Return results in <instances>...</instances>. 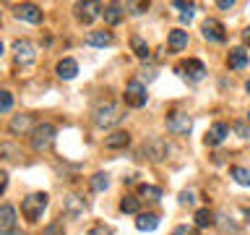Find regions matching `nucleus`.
Masks as SVG:
<instances>
[{
  "label": "nucleus",
  "mask_w": 250,
  "mask_h": 235,
  "mask_svg": "<svg viewBox=\"0 0 250 235\" xmlns=\"http://www.w3.org/2000/svg\"><path fill=\"white\" fill-rule=\"evenodd\" d=\"M123 120V107L117 105L115 99H104L99 102L97 110H94V125L97 128H112Z\"/></svg>",
  "instance_id": "1"
},
{
  "label": "nucleus",
  "mask_w": 250,
  "mask_h": 235,
  "mask_svg": "<svg viewBox=\"0 0 250 235\" xmlns=\"http://www.w3.org/2000/svg\"><path fill=\"white\" fill-rule=\"evenodd\" d=\"M47 204H50V196L47 193H31L26 199L21 201V214L29 219V222H39L47 209Z\"/></svg>",
  "instance_id": "2"
},
{
  "label": "nucleus",
  "mask_w": 250,
  "mask_h": 235,
  "mask_svg": "<svg viewBox=\"0 0 250 235\" xmlns=\"http://www.w3.org/2000/svg\"><path fill=\"white\" fill-rule=\"evenodd\" d=\"M55 125L52 123H39L34 131H31V146L37 149V152H44V149H50L55 144Z\"/></svg>",
  "instance_id": "3"
},
{
  "label": "nucleus",
  "mask_w": 250,
  "mask_h": 235,
  "mask_svg": "<svg viewBox=\"0 0 250 235\" xmlns=\"http://www.w3.org/2000/svg\"><path fill=\"white\" fill-rule=\"evenodd\" d=\"M167 128L172 133H177V136H185V133H190V128H193V118L188 113H183V110H172L167 115Z\"/></svg>",
  "instance_id": "4"
},
{
  "label": "nucleus",
  "mask_w": 250,
  "mask_h": 235,
  "mask_svg": "<svg viewBox=\"0 0 250 235\" xmlns=\"http://www.w3.org/2000/svg\"><path fill=\"white\" fill-rule=\"evenodd\" d=\"M13 55L19 66H29V63L37 60V47L31 39H16L13 42Z\"/></svg>",
  "instance_id": "5"
},
{
  "label": "nucleus",
  "mask_w": 250,
  "mask_h": 235,
  "mask_svg": "<svg viewBox=\"0 0 250 235\" xmlns=\"http://www.w3.org/2000/svg\"><path fill=\"white\" fill-rule=\"evenodd\" d=\"M146 99H148V94H146V86L141 84V81H130L128 86H125V105L128 107H144L146 105Z\"/></svg>",
  "instance_id": "6"
},
{
  "label": "nucleus",
  "mask_w": 250,
  "mask_h": 235,
  "mask_svg": "<svg viewBox=\"0 0 250 235\" xmlns=\"http://www.w3.org/2000/svg\"><path fill=\"white\" fill-rule=\"evenodd\" d=\"M144 154L151 162H162V160H167V154H169V144L164 139H148L144 144Z\"/></svg>",
  "instance_id": "7"
},
{
  "label": "nucleus",
  "mask_w": 250,
  "mask_h": 235,
  "mask_svg": "<svg viewBox=\"0 0 250 235\" xmlns=\"http://www.w3.org/2000/svg\"><path fill=\"white\" fill-rule=\"evenodd\" d=\"M201 31H203V37H206L208 42H224V39H227L224 24L216 21V19H206L201 24Z\"/></svg>",
  "instance_id": "8"
},
{
  "label": "nucleus",
  "mask_w": 250,
  "mask_h": 235,
  "mask_svg": "<svg viewBox=\"0 0 250 235\" xmlns=\"http://www.w3.org/2000/svg\"><path fill=\"white\" fill-rule=\"evenodd\" d=\"M62 212H65V217L78 219V217L86 214V201L81 199V196H76V193H68L65 201H62Z\"/></svg>",
  "instance_id": "9"
},
{
  "label": "nucleus",
  "mask_w": 250,
  "mask_h": 235,
  "mask_svg": "<svg viewBox=\"0 0 250 235\" xmlns=\"http://www.w3.org/2000/svg\"><path fill=\"white\" fill-rule=\"evenodd\" d=\"M16 19L29 21V24H42V8L34 3H21V5H16Z\"/></svg>",
  "instance_id": "10"
},
{
  "label": "nucleus",
  "mask_w": 250,
  "mask_h": 235,
  "mask_svg": "<svg viewBox=\"0 0 250 235\" xmlns=\"http://www.w3.org/2000/svg\"><path fill=\"white\" fill-rule=\"evenodd\" d=\"M177 73H183L185 78H190V81H203L206 66H203L201 60H188V63H183V66H177Z\"/></svg>",
  "instance_id": "11"
},
{
  "label": "nucleus",
  "mask_w": 250,
  "mask_h": 235,
  "mask_svg": "<svg viewBox=\"0 0 250 235\" xmlns=\"http://www.w3.org/2000/svg\"><path fill=\"white\" fill-rule=\"evenodd\" d=\"M16 233V209L11 204L0 207V235H13Z\"/></svg>",
  "instance_id": "12"
},
{
  "label": "nucleus",
  "mask_w": 250,
  "mask_h": 235,
  "mask_svg": "<svg viewBox=\"0 0 250 235\" xmlns=\"http://www.w3.org/2000/svg\"><path fill=\"white\" fill-rule=\"evenodd\" d=\"M227 136H229V125L214 123V125H211V128L206 131V139H203V141H206V146H219Z\"/></svg>",
  "instance_id": "13"
},
{
  "label": "nucleus",
  "mask_w": 250,
  "mask_h": 235,
  "mask_svg": "<svg viewBox=\"0 0 250 235\" xmlns=\"http://www.w3.org/2000/svg\"><path fill=\"white\" fill-rule=\"evenodd\" d=\"M99 13H102L99 3H76V16H78V21H81V24H91Z\"/></svg>",
  "instance_id": "14"
},
{
  "label": "nucleus",
  "mask_w": 250,
  "mask_h": 235,
  "mask_svg": "<svg viewBox=\"0 0 250 235\" xmlns=\"http://www.w3.org/2000/svg\"><path fill=\"white\" fill-rule=\"evenodd\" d=\"M102 16H104V21L109 24V26H117V24L123 21V16H125V5H120V3H107L104 8H102Z\"/></svg>",
  "instance_id": "15"
},
{
  "label": "nucleus",
  "mask_w": 250,
  "mask_h": 235,
  "mask_svg": "<svg viewBox=\"0 0 250 235\" xmlns=\"http://www.w3.org/2000/svg\"><path fill=\"white\" fill-rule=\"evenodd\" d=\"M248 50H245V47H232V50H229V58H227V63H229V68L232 70H242V68H245L248 66Z\"/></svg>",
  "instance_id": "16"
},
{
  "label": "nucleus",
  "mask_w": 250,
  "mask_h": 235,
  "mask_svg": "<svg viewBox=\"0 0 250 235\" xmlns=\"http://www.w3.org/2000/svg\"><path fill=\"white\" fill-rule=\"evenodd\" d=\"M128 144H130V133L128 131H112L104 139V146L107 149H125Z\"/></svg>",
  "instance_id": "17"
},
{
  "label": "nucleus",
  "mask_w": 250,
  "mask_h": 235,
  "mask_svg": "<svg viewBox=\"0 0 250 235\" xmlns=\"http://www.w3.org/2000/svg\"><path fill=\"white\" fill-rule=\"evenodd\" d=\"M55 70H58V76L62 78V81H70V78H76V73H78V63L73 58H62Z\"/></svg>",
  "instance_id": "18"
},
{
  "label": "nucleus",
  "mask_w": 250,
  "mask_h": 235,
  "mask_svg": "<svg viewBox=\"0 0 250 235\" xmlns=\"http://www.w3.org/2000/svg\"><path fill=\"white\" fill-rule=\"evenodd\" d=\"M136 227L138 230H144V233H151L159 227V214H154V212H146V214H138L136 219Z\"/></svg>",
  "instance_id": "19"
},
{
  "label": "nucleus",
  "mask_w": 250,
  "mask_h": 235,
  "mask_svg": "<svg viewBox=\"0 0 250 235\" xmlns=\"http://www.w3.org/2000/svg\"><path fill=\"white\" fill-rule=\"evenodd\" d=\"M185 47H188V31L172 29L169 31V50L172 52H180V50H185Z\"/></svg>",
  "instance_id": "20"
},
{
  "label": "nucleus",
  "mask_w": 250,
  "mask_h": 235,
  "mask_svg": "<svg viewBox=\"0 0 250 235\" xmlns=\"http://www.w3.org/2000/svg\"><path fill=\"white\" fill-rule=\"evenodd\" d=\"M86 45L107 47V45H112V34H109V31H89V34H86Z\"/></svg>",
  "instance_id": "21"
},
{
  "label": "nucleus",
  "mask_w": 250,
  "mask_h": 235,
  "mask_svg": "<svg viewBox=\"0 0 250 235\" xmlns=\"http://www.w3.org/2000/svg\"><path fill=\"white\" fill-rule=\"evenodd\" d=\"M195 227H211V225H216V219H214V212H211L208 207H203V209H195Z\"/></svg>",
  "instance_id": "22"
},
{
  "label": "nucleus",
  "mask_w": 250,
  "mask_h": 235,
  "mask_svg": "<svg viewBox=\"0 0 250 235\" xmlns=\"http://www.w3.org/2000/svg\"><path fill=\"white\" fill-rule=\"evenodd\" d=\"M130 50H133V55L136 58H141V60H148V45H146V39L144 37H130Z\"/></svg>",
  "instance_id": "23"
},
{
  "label": "nucleus",
  "mask_w": 250,
  "mask_h": 235,
  "mask_svg": "<svg viewBox=\"0 0 250 235\" xmlns=\"http://www.w3.org/2000/svg\"><path fill=\"white\" fill-rule=\"evenodd\" d=\"M229 175L234 178V183L250 188V170H248V167H240V164H234V167H229Z\"/></svg>",
  "instance_id": "24"
},
{
  "label": "nucleus",
  "mask_w": 250,
  "mask_h": 235,
  "mask_svg": "<svg viewBox=\"0 0 250 235\" xmlns=\"http://www.w3.org/2000/svg\"><path fill=\"white\" fill-rule=\"evenodd\" d=\"M29 128H31V115H13V120H11L13 133H26Z\"/></svg>",
  "instance_id": "25"
},
{
  "label": "nucleus",
  "mask_w": 250,
  "mask_h": 235,
  "mask_svg": "<svg viewBox=\"0 0 250 235\" xmlns=\"http://www.w3.org/2000/svg\"><path fill=\"white\" fill-rule=\"evenodd\" d=\"M138 209H141V199H136V196H125L120 201V212H125V214H138Z\"/></svg>",
  "instance_id": "26"
},
{
  "label": "nucleus",
  "mask_w": 250,
  "mask_h": 235,
  "mask_svg": "<svg viewBox=\"0 0 250 235\" xmlns=\"http://www.w3.org/2000/svg\"><path fill=\"white\" fill-rule=\"evenodd\" d=\"M107 188H109V175H107V172H97V175H91V191L102 193V191H107Z\"/></svg>",
  "instance_id": "27"
},
{
  "label": "nucleus",
  "mask_w": 250,
  "mask_h": 235,
  "mask_svg": "<svg viewBox=\"0 0 250 235\" xmlns=\"http://www.w3.org/2000/svg\"><path fill=\"white\" fill-rule=\"evenodd\" d=\"M138 193L144 196V199H148V201H159L162 199V188L159 186H148V183H144L138 188Z\"/></svg>",
  "instance_id": "28"
},
{
  "label": "nucleus",
  "mask_w": 250,
  "mask_h": 235,
  "mask_svg": "<svg viewBox=\"0 0 250 235\" xmlns=\"http://www.w3.org/2000/svg\"><path fill=\"white\" fill-rule=\"evenodd\" d=\"M13 107V94L11 92H0V113H8V110Z\"/></svg>",
  "instance_id": "29"
},
{
  "label": "nucleus",
  "mask_w": 250,
  "mask_h": 235,
  "mask_svg": "<svg viewBox=\"0 0 250 235\" xmlns=\"http://www.w3.org/2000/svg\"><path fill=\"white\" fill-rule=\"evenodd\" d=\"M0 157H3V160H16V157H19V149L13 144H0Z\"/></svg>",
  "instance_id": "30"
},
{
  "label": "nucleus",
  "mask_w": 250,
  "mask_h": 235,
  "mask_svg": "<svg viewBox=\"0 0 250 235\" xmlns=\"http://www.w3.org/2000/svg\"><path fill=\"white\" fill-rule=\"evenodd\" d=\"M42 235H65V230H62L60 222H50V225L42 230Z\"/></svg>",
  "instance_id": "31"
},
{
  "label": "nucleus",
  "mask_w": 250,
  "mask_h": 235,
  "mask_svg": "<svg viewBox=\"0 0 250 235\" xmlns=\"http://www.w3.org/2000/svg\"><path fill=\"white\" fill-rule=\"evenodd\" d=\"M141 78L154 81V78H156V68H154V66H144V68H141Z\"/></svg>",
  "instance_id": "32"
},
{
  "label": "nucleus",
  "mask_w": 250,
  "mask_h": 235,
  "mask_svg": "<svg viewBox=\"0 0 250 235\" xmlns=\"http://www.w3.org/2000/svg\"><path fill=\"white\" fill-rule=\"evenodd\" d=\"M89 235H112V227H107V225H97V227H91Z\"/></svg>",
  "instance_id": "33"
},
{
  "label": "nucleus",
  "mask_w": 250,
  "mask_h": 235,
  "mask_svg": "<svg viewBox=\"0 0 250 235\" xmlns=\"http://www.w3.org/2000/svg\"><path fill=\"white\" fill-rule=\"evenodd\" d=\"M172 235H198V230H195V227H188V225H180V227H175Z\"/></svg>",
  "instance_id": "34"
},
{
  "label": "nucleus",
  "mask_w": 250,
  "mask_h": 235,
  "mask_svg": "<svg viewBox=\"0 0 250 235\" xmlns=\"http://www.w3.org/2000/svg\"><path fill=\"white\" fill-rule=\"evenodd\" d=\"M193 13H195V5L190 3V5H188V8H185V11H183V13H180V21H183V24H188V21H190V19H193Z\"/></svg>",
  "instance_id": "35"
},
{
  "label": "nucleus",
  "mask_w": 250,
  "mask_h": 235,
  "mask_svg": "<svg viewBox=\"0 0 250 235\" xmlns=\"http://www.w3.org/2000/svg\"><path fill=\"white\" fill-rule=\"evenodd\" d=\"M128 8H130V11L136 13V16H141L144 11H148V3H128Z\"/></svg>",
  "instance_id": "36"
},
{
  "label": "nucleus",
  "mask_w": 250,
  "mask_h": 235,
  "mask_svg": "<svg viewBox=\"0 0 250 235\" xmlns=\"http://www.w3.org/2000/svg\"><path fill=\"white\" fill-rule=\"evenodd\" d=\"M195 199H193V191H183L180 193V204H183V207H190Z\"/></svg>",
  "instance_id": "37"
},
{
  "label": "nucleus",
  "mask_w": 250,
  "mask_h": 235,
  "mask_svg": "<svg viewBox=\"0 0 250 235\" xmlns=\"http://www.w3.org/2000/svg\"><path fill=\"white\" fill-rule=\"evenodd\" d=\"M5 186H8V172H3V170H0V193L5 191Z\"/></svg>",
  "instance_id": "38"
},
{
  "label": "nucleus",
  "mask_w": 250,
  "mask_h": 235,
  "mask_svg": "<svg viewBox=\"0 0 250 235\" xmlns=\"http://www.w3.org/2000/svg\"><path fill=\"white\" fill-rule=\"evenodd\" d=\"M234 131H237L242 139H248V128H245V125H242V123H234Z\"/></svg>",
  "instance_id": "39"
},
{
  "label": "nucleus",
  "mask_w": 250,
  "mask_h": 235,
  "mask_svg": "<svg viewBox=\"0 0 250 235\" xmlns=\"http://www.w3.org/2000/svg\"><path fill=\"white\" fill-rule=\"evenodd\" d=\"M216 5H219V8H232V5H234V0H219Z\"/></svg>",
  "instance_id": "40"
},
{
  "label": "nucleus",
  "mask_w": 250,
  "mask_h": 235,
  "mask_svg": "<svg viewBox=\"0 0 250 235\" xmlns=\"http://www.w3.org/2000/svg\"><path fill=\"white\" fill-rule=\"evenodd\" d=\"M242 42H245V45L250 47V26H248L245 31H242Z\"/></svg>",
  "instance_id": "41"
},
{
  "label": "nucleus",
  "mask_w": 250,
  "mask_h": 235,
  "mask_svg": "<svg viewBox=\"0 0 250 235\" xmlns=\"http://www.w3.org/2000/svg\"><path fill=\"white\" fill-rule=\"evenodd\" d=\"M13 235H29V233H19V230H16V233H13Z\"/></svg>",
  "instance_id": "42"
},
{
  "label": "nucleus",
  "mask_w": 250,
  "mask_h": 235,
  "mask_svg": "<svg viewBox=\"0 0 250 235\" xmlns=\"http://www.w3.org/2000/svg\"><path fill=\"white\" fill-rule=\"evenodd\" d=\"M245 217H248V219H250V209H245Z\"/></svg>",
  "instance_id": "43"
},
{
  "label": "nucleus",
  "mask_w": 250,
  "mask_h": 235,
  "mask_svg": "<svg viewBox=\"0 0 250 235\" xmlns=\"http://www.w3.org/2000/svg\"><path fill=\"white\" fill-rule=\"evenodd\" d=\"M245 89H248V94H250V81H248V84H245Z\"/></svg>",
  "instance_id": "44"
},
{
  "label": "nucleus",
  "mask_w": 250,
  "mask_h": 235,
  "mask_svg": "<svg viewBox=\"0 0 250 235\" xmlns=\"http://www.w3.org/2000/svg\"><path fill=\"white\" fill-rule=\"evenodd\" d=\"M0 55H3V42H0Z\"/></svg>",
  "instance_id": "45"
},
{
  "label": "nucleus",
  "mask_w": 250,
  "mask_h": 235,
  "mask_svg": "<svg viewBox=\"0 0 250 235\" xmlns=\"http://www.w3.org/2000/svg\"><path fill=\"white\" fill-rule=\"evenodd\" d=\"M248 120H250V113H248Z\"/></svg>",
  "instance_id": "46"
}]
</instances>
